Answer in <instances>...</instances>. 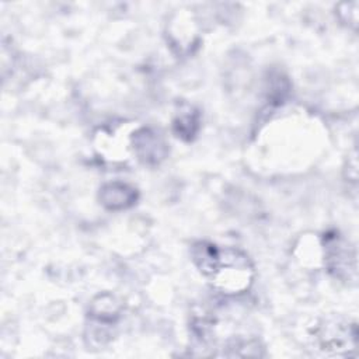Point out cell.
Listing matches in <instances>:
<instances>
[{
	"mask_svg": "<svg viewBox=\"0 0 359 359\" xmlns=\"http://www.w3.org/2000/svg\"><path fill=\"white\" fill-rule=\"evenodd\" d=\"M191 258L199 272L224 294H240L252 283L254 266L241 250L196 241L191 247Z\"/></svg>",
	"mask_w": 359,
	"mask_h": 359,
	"instance_id": "1",
	"label": "cell"
},
{
	"mask_svg": "<svg viewBox=\"0 0 359 359\" xmlns=\"http://www.w3.org/2000/svg\"><path fill=\"white\" fill-rule=\"evenodd\" d=\"M325 266L331 275L341 280L356 279V254L349 243L337 231L324 236Z\"/></svg>",
	"mask_w": 359,
	"mask_h": 359,
	"instance_id": "2",
	"label": "cell"
},
{
	"mask_svg": "<svg viewBox=\"0 0 359 359\" xmlns=\"http://www.w3.org/2000/svg\"><path fill=\"white\" fill-rule=\"evenodd\" d=\"M132 147L140 163L156 167L168 156V144L158 130L143 126L133 132Z\"/></svg>",
	"mask_w": 359,
	"mask_h": 359,
	"instance_id": "3",
	"label": "cell"
},
{
	"mask_svg": "<svg viewBox=\"0 0 359 359\" xmlns=\"http://www.w3.org/2000/svg\"><path fill=\"white\" fill-rule=\"evenodd\" d=\"M139 199V192L135 187L121 182L112 181L104 184L98 192L100 203L108 210H123L132 208Z\"/></svg>",
	"mask_w": 359,
	"mask_h": 359,
	"instance_id": "4",
	"label": "cell"
},
{
	"mask_svg": "<svg viewBox=\"0 0 359 359\" xmlns=\"http://www.w3.org/2000/svg\"><path fill=\"white\" fill-rule=\"evenodd\" d=\"M199 128H201L199 111L189 104L180 105V109L175 112V116L172 119V130L175 136L184 142H192L198 135Z\"/></svg>",
	"mask_w": 359,
	"mask_h": 359,
	"instance_id": "5",
	"label": "cell"
},
{
	"mask_svg": "<svg viewBox=\"0 0 359 359\" xmlns=\"http://www.w3.org/2000/svg\"><path fill=\"white\" fill-rule=\"evenodd\" d=\"M122 311V303L111 293L98 294L90 304V317L100 324H114Z\"/></svg>",
	"mask_w": 359,
	"mask_h": 359,
	"instance_id": "6",
	"label": "cell"
},
{
	"mask_svg": "<svg viewBox=\"0 0 359 359\" xmlns=\"http://www.w3.org/2000/svg\"><path fill=\"white\" fill-rule=\"evenodd\" d=\"M344 7L346 8V11H341L338 8V17L342 22L348 24V27L356 29V25H358V3L353 1V3H342Z\"/></svg>",
	"mask_w": 359,
	"mask_h": 359,
	"instance_id": "7",
	"label": "cell"
}]
</instances>
